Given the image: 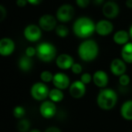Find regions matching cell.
Masks as SVG:
<instances>
[{
  "mask_svg": "<svg viewBox=\"0 0 132 132\" xmlns=\"http://www.w3.org/2000/svg\"><path fill=\"white\" fill-rule=\"evenodd\" d=\"M23 35L28 41L36 42L42 36V29L35 24H29L25 28Z\"/></svg>",
  "mask_w": 132,
  "mask_h": 132,
  "instance_id": "obj_7",
  "label": "cell"
},
{
  "mask_svg": "<svg viewBox=\"0 0 132 132\" xmlns=\"http://www.w3.org/2000/svg\"><path fill=\"white\" fill-rule=\"evenodd\" d=\"M36 56L41 61L50 63L55 59L56 56V49L50 43H41L36 47Z\"/></svg>",
  "mask_w": 132,
  "mask_h": 132,
  "instance_id": "obj_4",
  "label": "cell"
},
{
  "mask_svg": "<svg viewBox=\"0 0 132 132\" xmlns=\"http://www.w3.org/2000/svg\"><path fill=\"white\" fill-rule=\"evenodd\" d=\"M15 50V43L10 38H2L0 40V54L2 56H10Z\"/></svg>",
  "mask_w": 132,
  "mask_h": 132,
  "instance_id": "obj_14",
  "label": "cell"
},
{
  "mask_svg": "<svg viewBox=\"0 0 132 132\" xmlns=\"http://www.w3.org/2000/svg\"><path fill=\"white\" fill-rule=\"evenodd\" d=\"M39 113L44 118L50 119L53 118L56 113V107L55 103L50 100L43 101L39 107Z\"/></svg>",
  "mask_w": 132,
  "mask_h": 132,
  "instance_id": "obj_8",
  "label": "cell"
},
{
  "mask_svg": "<svg viewBox=\"0 0 132 132\" xmlns=\"http://www.w3.org/2000/svg\"><path fill=\"white\" fill-rule=\"evenodd\" d=\"M26 55L29 56V57H32L35 55H36V48H34L32 46H29L26 49Z\"/></svg>",
  "mask_w": 132,
  "mask_h": 132,
  "instance_id": "obj_30",
  "label": "cell"
},
{
  "mask_svg": "<svg viewBox=\"0 0 132 132\" xmlns=\"http://www.w3.org/2000/svg\"><path fill=\"white\" fill-rule=\"evenodd\" d=\"M30 127V122L27 119H22L17 124V129L19 132H27Z\"/></svg>",
  "mask_w": 132,
  "mask_h": 132,
  "instance_id": "obj_24",
  "label": "cell"
},
{
  "mask_svg": "<svg viewBox=\"0 0 132 132\" xmlns=\"http://www.w3.org/2000/svg\"><path fill=\"white\" fill-rule=\"evenodd\" d=\"M126 6L129 9H132V0H127L126 1Z\"/></svg>",
  "mask_w": 132,
  "mask_h": 132,
  "instance_id": "obj_36",
  "label": "cell"
},
{
  "mask_svg": "<svg viewBox=\"0 0 132 132\" xmlns=\"http://www.w3.org/2000/svg\"><path fill=\"white\" fill-rule=\"evenodd\" d=\"M110 69H111V73L114 76L120 77V76L125 73L127 67H126L125 62L123 60L114 59V60H112V62L111 63Z\"/></svg>",
  "mask_w": 132,
  "mask_h": 132,
  "instance_id": "obj_16",
  "label": "cell"
},
{
  "mask_svg": "<svg viewBox=\"0 0 132 132\" xmlns=\"http://www.w3.org/2000/svg\"><path fill=\"white\" fill-rule=\"evenodd\" d=\"M64 97V94L62 91V90H60L58 88H54L50 90L49 94V98L51 101L54 103H58L63 101Z\"/></svg>",
  "mask_w": 132,
  "mask_h": 132,
  "instance_id": "obj_22",
  "label": "cell"
},
{
  "mask_svg": "<svg viewBox=\"0 0 132 132\" xmlns=\"http://www.w3.org/2000/svg\"><path fill=\"white\" fill-rule=\"evenodd\" d=\"M111 1H112V0H111Z\"/></svg>",
  "mask_w": 132,
  "mask_h": 132,
  "instance_id": "obj_40",
  "label": "cell"
},
{
  "mask_svg": "<svg viewBox=\"0 0 132 132\" xmlns=\"http://www.w3.org/2000/svg\"><path fill=\"white\" fill-rule=\"evenodd\" d=\"M27 1L29 4H31L32 5H39L43 0H27Z\"/></svg>",
  "mask_w": 132,
  "mask_h": 132,
  "instance_id": "obj_35",
  "label": "cell"
},
{
  "mask_svg": "<svg viewBox=\"0 0 132 132\" xmlns=\"http://www.w3.org/2000/svg\"><path fill=\"white\" fill-rule=\"evenodd\" d=\"M90 2V0H76L77 5L80 8H82V9L87 8L89 5Z\"/></svg>",
  "mask_w": 132,
  "mask_h": 132,
  "instance_id": "obj_31",
  "label": "cell"
},
{
  "mask_svg": "<svg viewBox=\"0 0 132 132\" xmlns=\"http://www.w3.org/2000/svg\"><path fill=\"white\" fill-rule=\"evenodd\" d=\"M29 132H42L40 130H39V129H32V130H31V131H29Z\"/></svg>",
  "mask_w": 132,
  "mask_h": 132,
  "instance_id": "obj_39",
  "label": "cell"
},
{
  "mask_svg": "<svg viewBox=\"0 0 132 132\" xmlns=\"http://www.w3.org/2000/svg\"><path fill=\"white\" fill-rule=\"evenodd\" d=\"M70 94L72 97L80 99L86 94V85L80 80L73 82L69 87Z\"/></svg>",
  "mask_w": 132,
  "mask_h": 132,
  "instance_id": "obj_10",
  "label": "cell"
},
{
  "mask_svg": "<svg viewBox=\"0 0 132 132\" xmlns=\"http://www.w3.org/2000/svg\"><path fill=\"white\" fill-rule=\"evenodd\" d=\"M129 35H130V38L132 39V25L131 26V27H130V29H129Z\"/></svg>",
  "mask_w": 132,
  "mask_h": 132,
  "instance_id": "obj_38",
  "label": "cell"
},
{
  "mask_svg": "<svg viewBox=\"0 0 132 132\" xmlns=\"http://www.w3.org/2000/svg\"><path fill=\"white\" fill-rule=\"evenodd\" d=\"M99 53L97 43L93 39H86L78 47V55L85 62H90L95 60Z\"/></svg>",
  "mask_w": 132,
  "mask_h": 132,
  "instance_id": "obj_3",
  "label": "cell"
},
{
  "mask_svg": "<svg viewBox=\"0 0 132 132\" xmlns=\"http://www.w3.org/2000/svg\"><path fill=\"white\" fill-rule=\"evenodd\" d=\"M71 70L73 73L75 74H80L81 73L83 69H82V66L79 63H74L73 65L71 67Z\"/></svg>",
  "mask_w": 132,
  "mask_h": 132,
  "instance_id": "obj_29",
  "label": "cell"
},
{
  "mask_svg": "<svg viewBox=\"0 0 132 132\" xmlns=\"http://www.w3.org/2000/svg\"><path fill=\"white\" fill-rule=\"evenodd\" d=\"M53 76L54 75L51 72H50L48 70H45L40 73V79H41L42 82H43V83H50V82L53 81Z\"/></svg>",
  "mask_w": 132,
  "mask_h": 132,
  "instance_id": "obj_26",
  "label": "cell"
},
{
  "mask_svg": "<svg viewBox=\"0 0 132 132\" xmlns=\"http://www.w3.org/2000/svg\"><path fill=\"white\" fill-rule=\"evenodd\" d=\"M118 101L117 93L110 88H102L97 97V104L98 107L104 111L113 109Z\"/></svg>",
  "mask_w": 132,
  "mask_h": 132,
  "instance_id": "obj_2",
  "label": "cell"
},
{
  "mask_svg": "<svg viewBox=\"0 0 132 132\" xmlns=\"http://www.w3.org/2000/svg\"><path fill=\"white\" fill-rule=\"evenodd\" d=\"M102 12L106 18L112 19H115L118 15L120 9L116 2L113 1H108L103 5Z\"/></svg>",
  "mask_w": 132,
  "mask_h": 132,
  "instance_id": "obj_11",
  "label": "cell"
},
{
  "mask_svg": "<svg viewBox=\"0 0 132 132\" xmlns=\"http://www.w3.org/2000/svg\"><path fill=\"white\" fill-rule=\"evenodd\" d=\"M114 30V26L111 22L107 19L100 20L96 24V32L100 36H105L111 34Z\"/></svg>",
  "mask_w": 132,
  "mask_h": 132,
  "instance_id": "obj_13",
  "label": "cell"
},
{
  "mask_svg": "<svg viewBox=\"0 0 132 132\" xmlns=\"http://www.w3.org/2000/svg\"><path fill=\"white\" fill-rule=\"evenodd\" d=\"M122 60L128 63H132V43H128L123 46L121 52Z\"/></svg>",
  "mask_w": 132,
  "mask_h": 132,
  "instance_id": "obj_20",
  "label": "cell"
},
{
  "mask_svg": "<svg viewBox=\"0 0 132 132\" xmlns=\"http://www.w3.org/2000/svg\"><path fill=\"white\" fill-rule=\"evenodd\" d=\"M108 80L107 73L103 70H97L93 75V82L97 87L105 88L108 84Z\"/></svg>",
  "mask_w": 132,
  "mask_h": 132,
  "instance_id": "obj_17",
  "label": "cell"
},
{
  "mask_svg": "<svg viewBox=\"0 0 132 132\" xmlns=\"http://www.w3.org/2000/svg\"><path fill=\"white\" fill-rule=\"evenodd\" d=\"M53 84L56 88L60 90H66L70 86V81L69 77L63 73H56L53 76Z\"/></svg>",
  "mask_w": 132,
  "mask_h": 132,
  "instance_id": "obj_12",
  "label": "cell"
},
{
  "mask_svg": "<svg viewBox=\"0 0 132 132\" xmlns=\"http://www.w3.org/2000/svg\"><path fill=\"white\" fill-rule=\"evenodd\" d=\"M93 80V77L89 73H84L81 75L80 77V80L85 84H89Z\"/></svg>",
  "mask_w": 132,
  "mask_h": 132,
  "instance_id": "obj_28",
  "label": "cell"
},
{
  "mask_svg": "<svg viewBox=\"0 0 132 132\" xmlns=\"http://www.w3.org/2000/svg\"><path fill=\"white\" fill-rule=\"evenodd\" d=\"M28 3L27 0H16V5L19 7H25L26 5V4Z\"/></svg>",
  "mask_w": 132,
  "mask_h": 132,
  "instance_id": "obj_33",
  "label": "cell"
},
{
  "mask_svg": "<svg viewBox=\"0 0 132 132\" xmlns=\"http://www.w3.org/2000/svg\"><path fill=\"white\" fill-rule=\"evenodd\" d=\"M130 81H131L130 77L125 73L119 77V84L121 86H124V87L128 86L130 84Z\"/></svg>",
  "mask_w": 132,
  "mask_h": 132,
  "instance_id": "obj_27",
  "label": "cell"
},
{
  "mask_svg": "<svg viewBox=\"0 0 132 132\" xmlns=\"http://www.w3.org/2000/svg\"><path fill=\"white\" fill-rule=\"evenodd\" d=\"M44 132H61V131L56 127H50L46 128Z\"/></svg>",
  "mask_w": 132,
  "mask_h": 132,
  "instance_id": "obj_34",
  "label": "cell"
},
{
  "mask_svg": "<svg viewBox=\"0 0 132 132\" xmlns=\"http://www.w3.org/2000/svg\"><path fill=\"white\" fill-rule=\"evenodd\" d=\"M55 32H56V35L61 38H65L69 34L68 28L65 25H62V24L56 26V27L55 29Z\"/></svg>",
  "mask_w": 132,
  "mask_h": 132,
  "instance_id": "obj_23",
  "label": "cell"
},
{
  "mask_svg": "<svg viewBox=\"0 0 132 132\" xmlns=\"http://www.w3.org/2000/svg\"><path fill=\"white\" fill-rule=\"evenodd\" d=\"M18 64H19V69L24 72L29 71L32 67V61L31 60V57H29L26 55L20 57Z\"/></svg>",
  "mask_w": 132,
  "mask_h": 132,
  "instance_id": "obj_21",
  "label": "cell"
},
{
  "mask_svg": "<svg viewBox=\"0 0 132 132\" xmlns=\"http://www.w3.org/2000/svg\"><path fill=\"white\" fill-rule=\"evenodd\" d=\"M73 31L77 37L86 39L96 32V24L88 17H80L75 20L73 25Z\"/></svg>",
  "mask_w": 132,
  "mask_h": 132,
  "instance_id": "obj_1",
  "label": "cell"
},
{
  "mask_svg": "<svg viewBox=\"0 0 132 132\" xmlns=\"http://www.w3.org/2000/svg\"><path fill=\"white\" fill-rule=\"evenodd\" d=\"M56 63L60 69L66 70L68 69H71L72 66L74 63V61L70 55L67 53H63L56 57Z\"/></svg>",
  "mask_w": 132,
  "mask_h": 132,
  "instance_id": "obj_15",
  "label": "cell"
},
{
  "mask_svg": "<svg viewBox=\"0 0 132 132\" xmlns=\"http://www.w3.org/2000/svg\"><path fill=\"white\" fill-rule=\"evenodd\" d=\"M130 39V35L129 32H127L126 30H118L116 32L113 36L114 42L118 44V45H121L124 46L126 43H128Z\"/></svg>",
  "mask_w": 132,
  "mask_h": 132,
  "instance_id": "obj_18",
  "label": "cell"
},
{
  "mask_svg": "<svg viewBox=\"0 0 132 132\" xmlns=\"http://www.w3.org/2000/svg\"><path fill=\"white\" fill-rule=\"evenodd\" d=\"M121 115L127 121H132V100H128L122 104Z\"/></svg>",
  "mask_w": 132,
  "mask_h": 132,
  "instance_id": "obj_19",
  "label": "cell"
},
{
  "mask_svg": "<svg viewBox=\"0 0 132 132\" xmlns=\"http://www.w3.org/2000/svg\"><path fill=\"white\" fill-rule=\"evenodd\" d=\"M39 26L46 32L52 31L56 27V19L52 15H43L39 19Z\"/></svg>",
  "mask_w": 132,
  "mask_h": 132,
  "instance_id": "obj_9",
  "label": "cell"
},
{
  "mask_svg": "<svg viewBox=\"0 0 132 132\" xmlns=\"http://www.w3.org/2000/svg\"><path fill=\"white\" fill-rule=\"evenodd\" d=\"M12 114H13V116L15 118L21 119V118H22L25 116L26 110L22 106H16V107L14 108V109L12 111Z\"/></svg>",
  "mask_w": 132,
  "mask_h": 132,
  "instance_id": "obj_25",
  "label": "cell"
},
{
  "mask_svg": "<svg viewBox=\"0 0 132 132\" xmlns=\"http://www.w3.org/2000/svg\"><path fill=\"white\" fill-rule=\"evenodd\" d=\"M93 2L95 5H101L104 2V0H93Z\"/></svg>",
  "mask_w": 132,
  "mask_h": 132,
  "instance_id": "obj_37",
  "label": "cell"
},
{
  "mask_svg": "<svg viewBox=\"0 0 132 132\" xmlns=\"http://www.w3.org/2000/svg\"><path fill=\"white\" fill-rule=\"evenodd\" d=\"M30 94L33 99L41 101L49 97L50 90L45 83L37 82L32 86L30 89Z\"/></svg>",
  "mask_w": 132,
  "mask_h": 132,
  "instance_id": "obj_5",
  "label": "cell"
},
{
  "mask_svg": "<svg viewBox=\"0 0 132 132\" xmlns=\"http://www.w3.org/2000/svg\"><path fill=\"white\" fill-rule=\"evenodd\" d=\"M74 8L70 4H63L56 11V19L61 22L70 21L74 15Z\"/></svg>",
  "mask_w": 132,
  "mask_h": 132,
  "instance_id": "obj_6",
  "label": "cell"
},
{
  "mask_svg": "<svg viewBox=\"0 0 132 132\" xmlns=\"http://www.w3.org/2000/svg\"><path fill=\"white\" fill-rule=\"evenodd\" d=\"M6 15V10L3 5H0V20H3Z\"/></svg>",
  "mask_w": 132,
  "mask_h": 132,
  "instance_id": "obj_32",
  "label": "cell"
}]
</instances>
